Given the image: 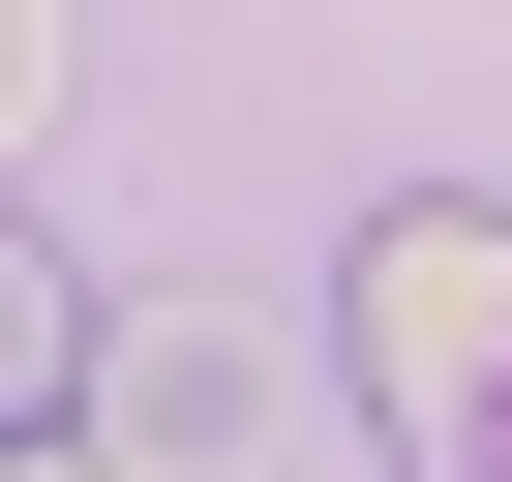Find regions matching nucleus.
Here are the masks:
<instances>
[{"label": "nucleus", "instance_id": "nucleus-1", "mask_svg": "<svg viewBox=\"0 0 512 482\" xmlns=\"http://www.w3.org/2000/svg\"><path fill=\"white\" fill-rule=\"evenodd\" d=\"M332 392H362L392 482H512V211H482V181H392V211H362Z\"/></svg>", "mask_w": 512, "mask_h": 482}, {"label": "nucleus", "instance_id": "nucleus-2", "mask_svg": "<svg viewBox=\"0 0 512 482\" xmlns=\"http://www.w3.org/2000/svg\"><path fill=\"white\" fill-rule=\"evenodd\" d=\"M91 452H121V482H302V362H272V302L151 272V302L91 332Z\"/></svg>", "mask_w": 512, "mask_h": 482}, {"label": "nucleus", "instance_id": "nucleus-3", "mask_svg": "<svg viewBox=\"0 0 512 482\" xmlns=\"http://www.w3.org/2000/svg\"><path fill=\"white\" fill-rule=\"evenodd\" d=\"M31 482H121V452H91V422H31Z\"/></svg>", "mask_w": 512, "mask_h": 482}]
</instances>
